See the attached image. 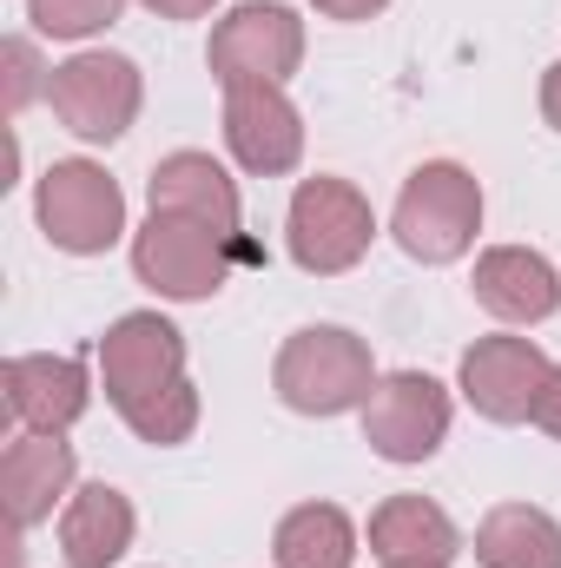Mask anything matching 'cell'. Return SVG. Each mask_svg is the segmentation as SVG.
Returning a JSON list of instances; mask_svg holds the SVG:
<instances>
[{
	"instance_id": "cell-2",
	"label": "cell",
	"mask_w": 561,
	"mask_h": 568,
	"mask_svg": "<svg viewBox=\"0 0 561 568\" xmlns=\"http://www.w3.org/2000/svg\"><path fill=\"white\" fill-rule=\"evenodd\" d=\"M390 232H397V245L417 265H456L476 245V232H482V185H476V172L456 165V159L417 165L404 179V192H397Z\"/></svg>"
},
{
	"instance_id": "cell-17",
	"label": "cell",
	"mask_w": 561,
	"mask_h": 568,
	"mask_svg": "<svg viewBox=\"0 0 561 568\" xmlns=\"http://www.w3.org/2000/svg\"><path fill=\"white\" fill-rule=\"evenodd\" d=\"M126 549H133V503L113 483L73 489V503L60 516V556L73 568H113Z\"/></svg>"
},
{
	"instance_id": "cell-6",
	"label": "cell",
	"mask_w": 561,
	"mask_h": 568,
	"mask_svg": "<svg viewBox=\"0 0 561 568\" xmlns=\"http://www.w3.org/2000/svg\"><path fill=\"white\" fill-rule=\"evenodd\" d=\"M145 80L126 53H73L47 73V106L53 120L86 145H113L140 120Z\"/></svg>"
},
{
	"instance_id": "cell-12",
	"label": "cell",
	"mask_w": 561,
	"mask_h": 568,
	"mask_svg": "<svg viewBox=\"0 0 561 568\" xmlns=\"http://www.w3.org/2000/svg\"><path fill=\"white\" fill-rule=\"evenodd\" d=\"M0 496L13 529H33L53 516L60 496H73V443L67 429H20L0 449Z\"/></svg>"
},
{
	"instance_id": "cell-16",
	"label": "cell",
	"mask_w": 561,
	"mask_h": 568,
	"mask_svg": "<svg viewBox=\"0 0 561 568\" xmlns=\"http://www.w3.org/2000/svg\"><path fill=\"white\" fill-rule=\"evenodd\" d=\"M370 556L384 568H449L462 556V536L429 496H390L370 516Z\"/></svg>"
},
{
	"instance_id": "cell-7",
	"label": "cell",
	"mask_w": 561,
	"mask_h": 568,
	"mask_svg": "<svg viewBox=\"0 0 561 568\" xmlns=\"http://www.w3.org/2000/svg\"><path fill=\"white\" fill-rule=\"evenodd\" d=\"M205 60L218 73V87H245V80L284 87L304 67V20L290 7H278V0H245V7H232L212 27Z\"/></svg>"
},
{
	"instance_id": "cell-21",
	"label": "cell",
	"mask_w": 561,
	"mask_h": 568,
	"mask_svg": "<svg viewBox=\"0 0 561 568\" xmlns=\"http://www.w3.org/2000/svg\"><path fill=\"white\" fill-rule=\"evenodd\" d=\"M0 67H7V113H27V100L33 93H47V67H40V53H33V40H7L0 47Z\"/></svg>"
},
{
	"instance_id": "cell-19",
	"label": "cell",
	"mask_w": 561,
	"mask_h": 568,
	"mask_svg": "<svg viewBox=\"0 0 561 568\" xmlns=\"http://www.w3.org/2000/svg\"><path fill=\"white\" fill-rule=\"evenodd\" d=\"M278 568H350L357 562V529L337 503H297L272 536Z\"/></svg>"
},
{
	"instance_id": "cell-5",
	"label": "cell",
	"mask_w": 561,
	"mask_h": 568,
	"mask_svg": "<svg viewBox=\"0 0 561 568\" xmlns=\"http://www.w3.org/2000/svg\"><path fill=\"white\" fill-rule=\"evenodd\" d=\"M33 219H40V232H47L60 252L93 258V252L120 245V232H126V192H120V179H113L106 165H93V159H53V165L40 172Z\"/></svg>"
},
{
	"instance_id": "cell-9",
	"label": "cell",
	"mask_w": 561,
	"mask_h": 568,
	"mask_svg": "<svg viewBox=\"0 0 561 568\" xmlns=\"http://www.w3.org/2000/svg\"><path fill=\"white\" fill-rule=\"evenodd\" d=\"M449 436V390L422 371H390L364 397V443L384 463H429Z\"/></svg>"
},
{
	"instance_id": "cell-20",
	"label": "cell",
	"mask_w": 561,
	"mask_h": 568,
	"mask_svg": "<svg viewBox=\"0 0 561 568\" xmlns=\"http://www.w3.org/2000/svg\"><path fill=\"white\" fill-rule=\"evenodd\" d=\"M126 0H27V20L47 33V40H93L120 20Z\"/></svg>"
},
{
	"instance_id": "cell-22",
	"label": "cell",
	"mask_w": 561,
	"mask_h": 568,
	"mask_svg": "<svg viewBox=\"0 0 561 568\" xmlns=\"http://www.w3.org/2000/svg\"><path fill=\"white\" fill-rule=\"evenodd\" d=\"M529 424L549 429V436L561 443V364L549 371V384H542V397H536V417H529Z\"/></svg>"
},
{
	"instance_id": "cell-10",
	"label": "cell",
	"mask_w": 561,
	"mask_h": 568,
	"mask_svg": "<svg viewBox=\"0 0 561 568\" xmlns=\"http://www.w3.org/2000/svg\"><path fill=\"white\" fill-rule=\"evenodd\" d=\"M549 357H542V344L536 337H476L469 351H462V364H456V384H462V397H469V410L476 417H489V424H529L536 417V397H542V384H549Z\"/></svg>"
},
{
	"instance_id": "cell-11",
	"label": "cell",
	"mask_w": 561,
	"mask_h": 568,
	"mask_svg": "<svg viewBox=\"0 0 561 568\" xmlns=\"http://www.w3.org/2000/svg\"><path fill=\"white\" fill-rule=\"evenodd\" d=\"M225 145L258 179L297 172V159H304V113L290 106L284 87H265V80L225 87Z\"/></svg>"
},
{
	"instance_id": "cell-8",
	"label": "cell",
	"mask_w": 561,
	"mask_h": 568,
	"mask_svg": "<svg viewBox=\"0 0 561 568\" xmlns=\"http://www.w3.org/2000/svg\"><path fill=\"white\" fill-rule=\"evenodd\" d=\"M100 384L106 404L126 417L140 410L145 397L185 384V337L159 317V311H126L106 337H100Z\"/></svg>"
},
{
	"instance_id": "cell-13",
	"label": "cell",
	"mask_w": 561,
	"mask_h": 568,
	"mask_svg": "<svg viewBox=\"0 0 561 568\" xmlns=\"http://www.w3.org/2000/svg\"><path fill=\"white\" fill-rule=\"evenodd\" d=\"M0 390H7V410L27 429H73L93 404V377L80 357H7L0 364Z\"/></svg>"
},
{
	"instance_id": "cell-25",
	"label": "cell",
	"mask_w": 561,
	"mask_h": 568,
	"mask_svg": "<svg viewBox=\"0 0 561 568\" xmlns=\"http://www.w3.org/2000/svg\"><path fill=\"white\" fill-rule=\"evenodd\" d=\"M542 120H549V126L561 133V60L549 67V73H542Z\"/></svg>"
},
{
	"instance_id": "cell-23",
	"label": "cell",
	"mask_w": 561,
	"mask_h": 568,
	"mask_svg": "<svg viewBox=\"0 0 561 568\" xmlns=\"http://www.w3.org/2000/svg\"><path fill=\"white\" fill-rule=\"evenodd\" d=\"M324 20H370V13H384L390 0H310Z\"/></svg>"
},
{
	"instance_id": "cell-15",
	"label": "cell",
	"mask_w": 561,
	"mask_h": 568,
	"mask_svg": "<svg viewBox=\"0 0 561 568\" xmlns=\"http://www.w3.org/2000/svg\"><path fill=\"white\" fill-rule=\"evenodd\" d=\"M469 284H476V304L489 317H502V324H542V317H555V304H561L555 265L542 252H529V245H489L476 258V278Z\"/></svg>"
},
{
	"instance_id": "cell-18",
	"label": "cell",
	"mask_w": 561,
	"mask_h": 568,
	"mask_svg": "<svg viewBox=\"0 0 561 568\" xmlns=\"http://www.w3.org/2000/svg\"><path fill=\"white\" fill-rule=\"evenodd\" d=\"M482 568H561V523L536 503H496L476 523Z\"/></svg>"
},
{
	"instance_id": "cell-3",
	"label": "cell",
	"mask_w": 561,
	"mask_h": 568,
	"mask_svg": "<svg viewBox=\"0 0 561 568\" xmlns=\"http://www.w3.org/2000/svg\"><path fill=\"white\" fill-rule=\"evenodd\" d=\"M252 258L245 239H225L198 219H172V212H152L145 232L133 239V272L145 291L172 297V304H205L232 284V265Z\"/></svg>"
},
{
	"instance_id": "cell-24",
	"label": "cell",
	"mask_w": 561,
	"mask_h": 568,
	"mask_svg": "<svg viewBox=\"0 0 561 568\" xmlns=\"http://www.w3.org/2000/svg\"><path fill=\"white\" fill-rule=\"evenodd\" d=\"M145 7H152L159 20H205L218 0H145Z\"/></svg>"
},
{
	"instance_id": "cell-14",
	"label": "cell",
	"mask_w": 561,
	"mask_h": 568,
	"mask_svg": "<svg viewBox=\"0 0 561 568\" xmlns=\"http://www.w3.org/2000/svg\"><path fill=\"white\" fill-rule=\"evenodd\" d=\"M152 212H172V219H198L225 239H245V205H238V185L225 179V165L212 152H165L152 165Z\"/></svg>"
},
{
	"instance_id": "cell-4",
	"label": "cell",
	"mask_w": 561,
	"mask_h": 568,
	"mask_svg": "<svg viewBox=\"0 0 561 568\" xmlns=\"http://www.w3.org/2000/svg\"><path fill=\"white\" fill-rule=\"evenodd\" d=\"M377 239V212L370 199L350 185V179H304L290 192V219H284V245H290V265L310 272V278H337L350 272Z\"/></svg>"
},
{
	"instance_id": "cell-1",
	"label": "cell",
	"mask_w": 561,
	"mask_h": 568,
	"mask_svg": "<svg viewBox=\"0 0 561 568\" xmlns=\"http://www.w3.org/2000/svg\"><path fill=\"white\" fill-rule=\"evenodd\" d=\"M272 390H278L284 410L297 417H344V410H364V397L377 390V364H370V344L344 324H304L290 331L272 364Z\"/></svg>"
}]
</instances>
